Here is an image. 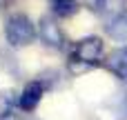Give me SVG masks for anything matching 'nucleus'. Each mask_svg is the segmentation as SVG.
<instances>
[{
  "instance_id": "nucleus-1",
  "label": "nucleus",
  "mask_w": 127,
  "mask_h": 120,
  "mask_svg": "<svg viewBox=\"0 0 127 120\" xmlns=\"http://www.w3.org/2000/svg\"><path fill=\"white\" fill-rule=\"evenodd\" d=\"M4 38L11 47H25L31 45L36 38V27L25 13H13L4 22Z\"/></svg>"
},
{
  "instance_id": "nucleus-4",
  "label": "nucleus",
  "mask_w": 127,
  "mask_h": 120,
  "mask_svg": "<svg viewBox=\"0 0 127 120\" xmlns=\"http://www.w3.org/2000/svg\"><path fill=\"white\" fill-rule=\"evenodd\" d=\"M42 94H45L42 82H40V80H31V82L25 85V89H22V94H20V98H18V105H20L25 111H33V109L38 107Z\"/></svg>"
},
{
  "instance_id": "nucleus-9",
  "label": "nucleus",
  "mask_w": 127,
  "mask_h": 120,
  "mask_svg": "<svg viewBox=\"0 0 127 120\" xmlns=\"http://www.w3.org/2000/svg\"><path fill=\"white\" fill-rule=\"evenodd\" d=\"M13 94H7V91H0V120H16L13 114Z\"/></svg>"
},
{
  "instance_id": "nucleus-7",
  "label": "nucleus",
  "mask_w": 127,
  "mask_h": 120,
  "mask_svg": "<svg viewBox=\"0 0 127 120\" xmlns=\"http://www.w3.org/2000/svg\"><path fill=\"white\" fill-rule=\"evenodd\" d=\"M87 4L94 11H98V13H105V11L121 13L123 7H125V0H87Z\"/></svg>"
},
{
  "instance_id": "nucleus-2",
  "label": "nucleus",
  "mask_w": 127,
  "mask_h": 120,
  "mask_svg": "<svg viewBox=\"0 0 127 120\" xmlns=\"http://www.w3.org/2000/svg\"><path fill=\"white\" fill-rule=\"evenodd\" d=\"M103 51H105V45L98 36H87L83 40L76 42V51H74V60L87 65V67H94L100 62L103 58Z\"/></svg>"
},
{
  "instance_id": "nucleus-5",
  "label": "nucleus",
  "mask_w": 127,
  "mask_h": 120,
  "mask_svg": "<svg viewBox=\"0 0 127 120\" xmlns=\"http://www.w3.org/2000/svg\"><path fill=\"white\" fill-rule=\"evenodd\" d=\"M107 67H109V71H112L118 80L127 82V47L116 49V51L107 58Z\"/></svg>"
},
{
  "instance_id": "nucleus-8",
  "label": "nucleus",
  "mask_w": 127,
  "mask_h": 120,
  "mask_svg": "<svg viewBox=\"0 0 127 120\" xmlns=\"http://www.w3.org/2000/svg\"><path fill=\"white\" fill-rule=\"evenodd\" d=\"M49 7L56 16L60 18H67V16H74L76 9H78V0H49Z\"/></svg>"
},
{
  "instance_id": "nucleus-3",
  "label": "nucleus",
  "mask_w": 127,
  "mask_h": 120,
  "mask_svg": "<svg viewBox=\"0 0 127 120\" xmlns=\"http://www.w3.org/2000/svg\"><path fill=\"white\" fill-rule=\"evenodd\" d=\"M38 31H40V40L49 47V49H63L65 47V33L60 29V24L49 18V16H42L40 22H38Z\"/></svg>"
},
{
  "instance_id": "nucleus-6",
  "label": "nucleus",
  "mask_w": 127,
  "mask_h": 120,
  "mask_svg": "<svg viewBox=\"0 0 127 120\" xmlns=\"http://www.w3.org/2000/svg\"><path fill=\"white\" fill-rule=\"evenodd\" d=\"M105 31L114 38V40H127V9H123L121 13H116L107 24Z\"/></svg>"
}]
</instances>
